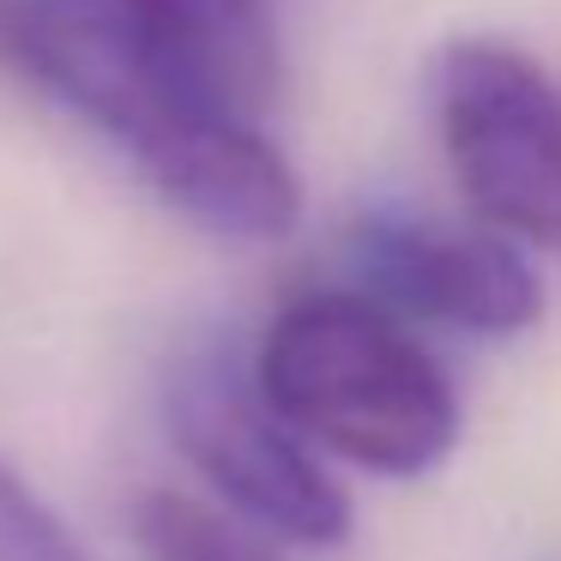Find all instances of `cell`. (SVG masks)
Masks as SVG:
<instances>
[{
  "label": "cell",
  "mask_w": 561,
  "mask_h": 561,
  "mask_svg": "<svg viewBox=\"0 0 561 561\" xmlns=\"http://www.w3.org/2000/svg\"><path fill=\"white\" fill-rule=\"evenodd\" d=\"M19 61L98 127L182 224L242 248H272L302 224V182L254 115L194 98L103 0H19Z\"/></svg>",
  "instance_id": "obj_1"
},
{
  "label": "cell",
  "mask_w": 561,
  "mask_h": 561,
  "mask_svg": "<svg viewBox=\"0 0 561 561\" xmlns=\"http://www.w3.org/2000/svg\"><path fill=\"white\" fill-rule=\"evenodd\" d=\"M0 61H19V0H0Z\"/></svg>",
  "instance_id": "obj_9"
},
{
  "label": "cell",
  "mask_w": 561,
  "mask_h": 561,
  "mask_svg": "<svg viewBox=\"0 0 561 561\" xmlns=\"http://www.w3.org/2000/svg\"><path fill=\"white\" fill-rule=\"evenodd\" d=\"M435 139L483 230L561 254V85L501 37H453L428 73Z\"/></svg>",
  "instance_id": "obj_3"
},
{
  "label": "cell",
  "mask_w": 561,
  "mask_h": 561,
  "mask_svg": "<svg viewBox=\"0 0 561 561\" xmlns=\"http://www.w3.org/2000/svg\"><path fill=\"white\" fill-rule=\"evenodd\" d=\"M127 37L194 98L260 115L278 85L272 0H103Z\"/></svg>",
  "instance_id": "obj_6"
},
{
  "label": "cell",
  "mask_w": 561,
  "mask_h": 561,
  "mask_svg": "<svg viewBox=\"0 0 561 561\" xmlns=\"http://www.w3.org/2000/svg\"><path fill=\"white\" fill-rule=\"evenodd\" d=\"M134 543L146 561H284L272 537L182 489H146L134 501Z\"/></svg>",
  "instance_id": "obj_7"
},
{
  "label": "cell",
  "mask_w": 561,
  "mask_h": 561,
  "mask_svg": "<svg viewBox=\"0 0 561 561\" xmlns=\"http://www.w3.org/2000/svg\"><path fill=\"white\" fill-rule=\"evenodd\" d=\"M351 290L375 296L411 327H447L471 339H519L543 320L549 290L519 242L495 230L416 218V211H363L344 242Z\"/></svg>",
  "instance_id": "obj_5"
},
{
  "label": "cell",
  "mask_w": 561,
  "mask_h": 561,
  "mask_svg": "<svg viewBox=\"0 0 561 561\" xmlns=\"http://www.w3.org/2000/svg\"><path fill=\"white\" fill-rule=\"evenodd\" d=\"M260 399L327 465L423 477L459 447V387L411 320L363 290H308L266 320L248 356Z\"/></svg>",
  "instance_id": "obj_2"
},
{
  "label": "cell",
  "mask_w": 561,
  "mask_h": 561,
  "mask_svg": "<svg viewBox=\"0 0 561 561\" xmlns=\"http://www.w3.org/2000/svg\"><path fill=\"white\" fill-rule=\"evenodd\" d=\"M182 459L211 489V507L296 549H339L356 531L351 489L260 399L254 375L218 351L182 356L163 392Z\"/></svg>",
  "instance_id": "obj_4"
},
{
  "label": "cell",
  "mask_w": 561,
  "mask_h": 561,
  "mask_svg": "<svg viewBox=\"0 0 561 561\" xmlns=\"http://www.w3.org/2000/svg\"><path fill=\"white\" fill-rule=\"evenodd\" d=\"M0 561H91L67 519L0 459Z\"/></svg>",
  "instance_id": "obj_8"
}]
</instances>
